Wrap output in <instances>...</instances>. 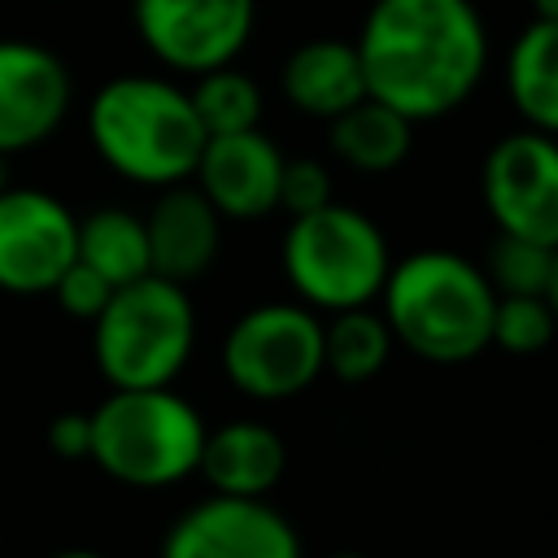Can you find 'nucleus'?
<instances>
[{
  "label": "nucleus",
  "mask_w": 558,
  "mask_h": 558,
  "mask_svg": "<svg viewBox=\"0 0 558 558\" xmlns=\"http://www.w3.org/2000/svg\"><path fill=\"white\" fill-rule=\"evenodd\" d=\"M353 48L366 96L410 122L453 113L488 70V26L475 0H375Z\"/></svg>",
  "instance_id": "f257e3e1"
},
{
  "label": "nucleus",
  "mask_w": 558,
  "mask_h": 558,
  "mask_svg": "<svg viewBox=\"0 0 558 558\" xmlns=\"http://www.w3.org/2000/svg\"><path fill=\"white\" fill-rule=\"evenodd\" d=\"M497 292L471 257L453 248H418L388 266L379 314L414 357L436 366L471 362L493 340Z\"/></svg>",
  "instance_id": "f03ea898"
},
{
  "label": "nucleus",
  "mask_w": 558,
  "mask_h": 558,
  "mask_svg": "<svg viewBox=\"0 0 558 558\" xmlns=\"http://www.w3.org/2000/svg\"><path fill=\"white\" fill-rule=\"evenodd\" d=\"M87 135L96 157L140 187L187 183L209 140L187 87L161 74H118L100 83L87 105Z\"/></svg>",
  "instance_id": "7ed1b4c3"
},
{
  "label": "nucleus",
  "mask_w": 558,
  "mask_h": 558,
  "mask_svg": "<svg viewBox=\"0 0 558 558\" xmlns=\"http://www.w3.org/2000/svg\"><path fill=\"white\" fill-rule=\"evenodd\" d=\"M205 418L174 388H113L92 410V462L126 488H170L201 462Z\"/></svg>",
  "instance_id": "20e7f679"
},
{
  "label": "nucleus",
  "mask_w": 558,
  "mask_h": 558,
  "mask_svg": "<svg viewBox=\"0 0 558 558\" xmlns=\"http://www.w3.org/2000/svg\"><path fill=\"white\" fill-rule=\"evenodd\" d=\"M196 344V310L183 283L144 275L113 288L92 323V353L109 388H170Z\"/></svg>",
  "instance_id": "39448f33"
},
{
  "label": "nucleus",
  "mask_w": 558,
  "mask_h": 558,
  "mask_svg": "<svg viewBox=\"0 0 558 558\" xmlns=\"http://www.w3.org/2000/svg\"><path fill=\"white\" fill-rule=\"evenodd\" d=\"M279 262L301 305L336 314L379 301L392 253L371 214L331 201L314 214L292 218L279 244Z\"/></svg>",
  "instance_id": "423d86ee"
},
{
  "label": "nucleus",
  "mask_w": 558,
  "mask_h": 558,
  "mask_svg": "<svg viewBox=\"0 0 558 558\" xmlns=\"http://www.w3.org/2000/svg\"><path fill=\"white\" fill-rule=\"evenodd\" d=\"M222 375L253 401H288L323 375V318L301 301L244 310L222 340Z\"/></svg>",
  "instance_id": "0eeeda50"
},
{
  "label": "nucleus",
  "mask_w": 558,
  "mask_h": 558,
  "mask_svg": "<svg viewBox=\"0 0 558 558\" xmlns=\"http://www.w3.org/2000/svg\"><path fill=\"white\" fill-rule=\"evenodd\" d=\"M480 192L497 231L558 248V135L532 126L501 135L484 153Z\"/></svg>",
  "instance_id": "6e6552de"
},
{
  "label": "nucleus",
  "mask_w": 558,
  "mask_h": 558,
  "mask_svg": "<svg viewBox=\"0 0 558 558\" xmlns=\"http://www.w3.org/2000/svg\"><path fill=\"white\" fill-rule=\"evenodd\" d=\"M140 44L179 74L231 65L257 22V0H131Z\"/></svg>",
  "instance_id": "1a4fd4ad"
},
{
  "label": "nucleus",
  "mask_w": 558,
  "mask_h": 558,
  "mask_svg": "<svg viewBox=\"0 0 558 558\" xmlns=\"http://www.w3.org/2000/svg\"><path fill=\"white\" fill-rule=\"evenodd\" d=\"M78 257V218L44 187L0 192V292L44 296Z\"/></svg>",
  "instance_id": "9d476101"
},
{
  "label": "nucleus",
  "mask_w": 558,
  "mask_h": 558,
  "mask_svg": "<svg viewBox=\"0 0 558 558\" xmlns=\"http://www.w3.org/2000/svg\"><path fill=\"white\" fill-rule=\"evenodd\" d=\"M161 558H305L301 536L266 497L209 493L187 506L166 541Z\"/></svg>",
  "instance_id": "9b49d317"
},
{
  "label": "nucleus",
  "mask_w": 558,
  "mask_h": 558,
  "mask_svg": "<svg viewBox=\"0 0 558 558\" xmlns=\"http://www.w3.org/2000/svg\"><path fill=\"white\" fill-rule=\"evenodd\" d=\"M74 100L65 61L35 39H0V153H26L61 131Z\"/></svg>",
  "instance_id": "f8f14e48"
},
{
  "label": "nucleus",
  "mask_w": 558,
  "mask_h": 558,
  "mask_svg": "<svg viewBox=\"0 0 558 558\" xmlns=\"http://www.w3.org/2000/svg\"><path fill=\"white\" fill-rule=\"evenodd\" d=\"M279 174H283L279 144L262 135V126H253L235 135H209L192 183L209 196V205L222 218L248 222L279 209Z\"/></svg>",
  "instance_id": "ddd939ff"
},
{
  "label": "nucleus",
  "mask_w": 558,
  "mask_h": 558,
  "mask_svg": "<svg viewBox=\"0 0 558 558\" xmlns=\"http://www.w3.org/2000/svg\"><path fill=\"white\" fill-rule=\"evenodd\" d=\"M144 227H148L153 275L174 279L183 288L201 279L222 248V214L209 205V196L192 179L157 187V201L144 214Z\"/></svg>",
  "instance_id": "4468645a"
},
{
  "label": "nucleus",
  "mask_w": 558,
  "mask_h": 558,
  "mask_svg": "<svg viewBox=\"0 0 558 558\" xmlns=\"http://www.w3.org/2000/svg\"><path fill=\"white\" fill-rule=\"evenodd\" d=\"M288 449L283 436L262 418H231L218 427H205L201 462L196 471L205 484L222 497H270V488L283 480Z\"/></svg>",
  "instance_id": "2eb2a0df"
},
{
  "label": "nucleus",
  "mask_w": 558,
  "mask_h": 558,
  "mask_svg": "<svg viewBox=\"0 0 558 558\" xmlns=\"http://www.w3.org/2000/svg\"><path fill=\"white\" fill-rule=\"evenodd\" d=\"M279 87L288 105H296L310 118L331 122L336 113H344L349 105L366 96V74L349 39H310L292 48V57L283 61Z\"/></svg>",
  "instance_id": "dca6fc26"
},
{
  "label": "nucleus",
  "mask_w": 558,
  "mask_h": 558,
  "mask_svg": "<svg viewBox=\"0 0 558 558\" xmlns=\"http://www.w3.org/2000/svg\"><path fill=\"white\" fill-rule=\"evenodd\" d=\"M327 140L331 153L362 174H388L397 170L410 148H414V122L405 113H397L392 105L362 96L357 105H349L344 113H336L327 122Z\"/></svg>",
  "instance_id": "f3484780"
},
{
  "label": "nucleus",
  "mask_w": 558,
  "mask_h": 558,
  "mask_svg": "<svg viewBox=\"0 0 558 558\" xmlns=\"http://www.w3.org/2000/svg\"><path fill=\"white\" fill-rule=\"evenodd\" d=\"M506 92L523 126L558 135V22H527L506 57Z\"/></svg>",
  "instance_id": "a211bd4d"
},
{
  "label": "nucleus",
  "mask_w": 558,
  "mask_h": 558,
  "mask_svg": "<svg viewBox=\"0 0 558 558\" xmlns=\"http://www.w3.org/2000/svg\"><path fill=\"white\" fill-rule=\"evenodd\" d=\"M78 262H87L92 270H100L113 288L153 275L144 218L131 214V209H122V205L92 209L87 218H78Z\"/></svg>",
  "instance_id": "6ab92c4d"
},
{
  "label": "nucleus",
  "mask_w": 558,
  "mask_h": 558,
  "mask_svg": "<svg viewBox=\"0 0 558 558\" xmlns=\"http://www.w3.org/2000/svg\"><path fill=\"white\" fill-rule=\"evenodd\" d=\"M392 344V327L379 310H336L323 323V371H331L340 384H366L388 366Z\"/></svg>",
  "instance_id": "aec40b11"
},
{
  "label": "nucleus",
  "mask_w": 558,
  "mask_h": 558,
  "mask_svg": "<svg viewBox=\"0 0 558 558\" xmlns=\"http://www.w3.org/2000/svg\"><path fill=\"white\" fill-rule=\"evenodd\" d=\"M192 78L196 83L187 87V96H192V109H196L205 135H235V131L262 126V87L235 61L214 65Z\"/></svg>",
  "instance_id": "412c9836"
},
{
  "label": "nucleus",
  "mask_w": 558,
  "mask_h": 558,
  "mask_svg": "<svg viewBox=\"0 0 558 558\" xmlns=\"http://www.w3.org/2000/svg\"><path fill=\"white\" fill-rule=\"evenodd\" d=\"M549 270H554L549 244L506 235V231H497V240L488 244V257H484V275L497 296H545Z\"/></svg>",
  "instance_id": "4be33fe9"
},
{
  "label": "nucleus",
  "mask_w": 558,
  "mask_h": 558,
  "mask_svg": "<svg viewBox=\"0 0 558 558\" xmlns=\"http://www.w3.org/2000/svg\"><path fill=\"white\" fill-rule=\"evenodd\" d=\"M558 336V314L549 296H497L493 305V340L506 353H541Z\"/></svg>",
  "instance_id": "5701e85b"
},
{
  "label": "nucleus",
  "mask_w": 558,
  "mask_h": 558,
  "mask_svg": "<svg viewBox=\"0 0 558 558\" xmlns=\"http://www.w3.org/2000/svg\"><path fill=\"white\" fill-rule=\"evenodd\" d=\"M323 205H331V170L318 157H283L279 209L301 218V214H314Z\"/></svg>",
  "instance_id": "b1692460"
},
{
  "label": "nucleus",
  "mask_w": 558,
  "mask_h": 558,
  "mask_svg": "<svg viewBox=\"0 0 558 558\" xmlns=\"http://www.w3.org/2000/svg\"><path fill=\"white\" fill-rule=\"evenodd\" d=\"M52 296H57V305L70 314V318H83V323H96V314L109 305V296H113V283L100 275V270H92L87 262H70L65 266V275L52 283Z\"/></svg>",
  "instance_id": "393cba45"
},
{
  "label": "nucleus",
  "mask_w": 558,
  "mask_h": 558,
  "mask_svg": "<svg viewBox=\"0 0 558 558\" xmlns=\"http://www.w3.org/2000/svg\"><path fill=\"white\" fill-rule=\"evenodd\" d=\"M44 440L65 462L87 458L92 453V414L87 410H61V414H52V423L44 427Z\"/></svg>",
  "instance_id": "a878e982"
},
{
  "label": "nucleus",
  "mask_w": 558,
  "mask_h": 558,
  "mask_svg": "<svg viewBox=\"0 0 558 558\" xmlns=\"http://www.w3.org/2000/svg\"><path fill=\"white\" fill-rule=\"evenodd\" d=\"M536 22H558V0H527Z\"/></svg>",
  "instance_id": "bb28decb"
},
{
  "label": "nucleus",
  "mask_w": 558,
  "mask_h": 558,
  "mask_svg": "<svg viewBox=\"0 0 558 558\" xmlns=\"http://www.w3.org/2000/svg\"><path fill=\"white\" fill-rule=\"evenodd\" d=\"M545 296H549V305H554V314H558V248H554V270H549V288H545Z\"/></svg>",
  "instance_id": "cd10ccee"
},
{
  "label": "nucleus",
  "mask_w": 558,
  "mask_h": 558,
  "mask_svg": "<svg viewBox=\"0 0 558 558\" xmlns=\"http://www.w3.org/2000/svg\"><path fill=\"white\" fill-rule=\"evenodd\" d=\"M4 187H13V170H9V157L0 153V192H4Z\"/></svg>",
  "instance_id": "c85d7f7f"
},
{
  "label": "nucleus",
  "mask_w": 558,
  "mask_h": 558,
  "mask_svg": "<svg viewBox=\"0 0 558 558\" xmlns=\"http://www.w3.org/2000/svg\"><path fill=\"white\" fill-rule=\"evenodd\" d=\"M52 558H105V554H96V549H61Z\"/></svg>",
  "instance_id": "c756f323"
},
{
  "label": "nucleus",
  "mask_w": 558,
  "mask_h": 558,
  "mask_svg": "<svg viewBox=\"0 0 558 558\" xmlns=\"http://www.w3.org/2000/svg\"><path fill=\"white\" fill-rule=\"evenodd\" d=\"M331 558H366V554H331Z\"/></svg>",
  "instance_id": "7c9ffc66"
}]
</instances>
